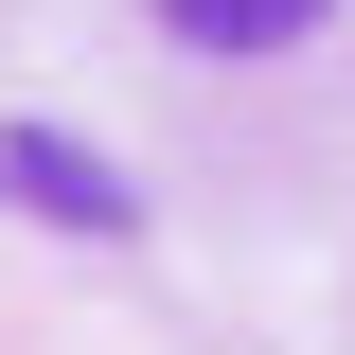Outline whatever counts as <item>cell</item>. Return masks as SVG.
<instances>
[{"mask_svg": "<svg viewBox=\"0 0 355 355\" xmlns=\"http://www.w3.org/2000/svg\"><path fill=\"white\" fill-rule=\"evenodd\" d=\"M160 18H178L196 53H284V36L320 18V0H160Z\"/></svg>", "mask_w": 355, "mask_h": 355, "instance_id": "7a4b0ae2", "label": "cell"}, {"mask_svg": "<svg viewBox=\"0 0 355 355\" xmlns=\"http://www.w3.org/2000/svg\"><path fill=\"white\" fill-rule=\"evenodd\" d=\"M0 196H36L53 231H125V178L89 160L71 125H18V142H0Z\"/></svg>", "mask_w": 355, "mask_h": 355, "instance_id": "6da1fadb", "label": "cell"}]
</instances>
